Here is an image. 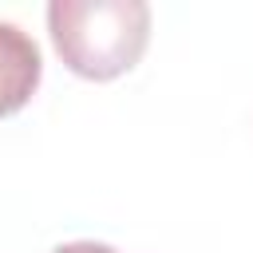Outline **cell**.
<instances>
[{"instance_id": "6da1fadb", "label": "cell", "mask_w": 253, "mask_h": 253, "mask_svg": "<svg viewBox=\"0 0 253 253\" xmlns=\"http://www.w3.org/2000/svg\"><path fill=\"white\" fill-rule=\"evenodd\" d=\"M47 32L67 71L107 83L142 59L150 43V8L142 0H51Z\"/></svg>"}, {"instance_id": "7a4b0ae2", "label": "cell", "mask_w": 253, "mask_h": 253, "mask_svg": "<svg viewBox=\"0 0 253 253\" xmlns=\"http://www.w3.org/2000/svg\"><path fill=\"white\" fill-rule=\"evenodd\" d=\"M40 75H43V59L36 40L24 28L0 20V119L16 115L36 95Z\"/></svg>"}, {"instance_id": "3957f363", "label": "cell", "mask_w": 253, "mask_h": 253, "mask_svg": "<svg viewBox=\"0 0 253 253\" xmlns=\"http://www.w3.org/2000/svg\"><path fill=\"white\" fill-rule=\"evenodd\" d=\"M51 253H115V249L103 245V241H67V245H59Z\"/></svg>"}]
</instances>
